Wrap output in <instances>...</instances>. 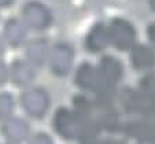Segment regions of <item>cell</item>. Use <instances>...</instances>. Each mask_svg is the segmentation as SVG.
<instances>
[{"instance_id": "1", "label": "cell", "mask_w": 155, "mask_h": 144, "mask_svg": "<svg viewBox=\"0 0 155 144\" xmlns=\"http://www.w3.org/2000/svg\"><path fill=\"white\" fill-rule=\"evenodd\" d=\"M108 30V41L120 52L130 51L137 43V30L135 29L133 24L125 18H113L107 25Z\"/></svg>"}, {"instance_id": "2", "label": "cell", "mask_w": 155, "mask_h": 144, "mask_svg": "<svg viewBox=\"0 0 155 144\" xmlns=\"http://www.w3.org/2000/svg\"><path fill=\"white\" fill-rule=\"evenodd\" d=\"M22 21L28 26V29L35 32L47 30L52 25V12L45 4L37 0H30L25 3L22 8Z\"/></svg>"}, {"instance_id": "3", "label": "cell", "mask_w": 155, "mask_h": 144, "mask_svg": "<svg viewBox=\"0 0 155 144\" xmlns=\"http://www.w3.org/2000/svg\"><path fill=\"white\" fill-rule=\"evenodd\" d=\"M21 103L25 113L35 119H43L48 113L51 99L48 92L41 87H30L22 93Z\"/></svg>"}, {"instance_id": "4", "label": "cell", "mask_w": 155, "mask_h": 144, "mask_svg": "<svg viewBox=\"0 0 155 144\" xmlns=\"http://www.w3.org/2000/svg\"><path fill=\"white\" fill-rule=\"evenodd\" d=\"M74 59V50L69 43L61 41L51 47V52L48 56V66L54 76L64 77L70 73L71 65Z\"/></svg>"}, {"instance_id": "5", "label": "cell", "mask_w": 155, "mask_h": 144, "mask_svg": "<svg viewBox=\"0 0 155 144\" xmlns=\"http://www.w3.org/2000/svg\"><path fill=\"white\" fill-rule=\"evenodd\" d=\"M54 130L64 140H76L80 133V122L71 109L59 107L52 118Z\"/></svg>"}, {"instance_id": "6", "label": "cell", "mask_w": 155, "mask_h": 144, "mask_svg": "<svg viewBox=\"0 0 155 144\" xmlns=\"http://www.w3.org/2000/svg\"><path fill=\"white\" fill-rule=\"evenodd\" d=\"M95 121L102 132L110 135L120 133L122 130V119L117 104H106V106H95Z\"/></svg>"}, {"instance_id": "7", "label": "cell", "mask_w": 155, "mask_h": 144, "mask_svg": "<svg viewBox=\"0 0 155 144\" xmlns=\"http://www.w3.org/2000/svg\"><path fill=\"white\" fill-rule=\"evenodd\" d=\"M99 71L102 85H108L117 88L124 78V65L118 58L113 55H104L100 58L96 66Z\"/></svg>"}, {"instance_id": "8", "label": "cell", "mask_w": 155, "mask_h": 144, "mask_svg": "<svg viewBox=\"0 0 155 144\" xmlns=\"http://www.w3.org/2000/svg\"><path fill=\"white\" fill-rule=\"evenodd\" d=\"M74 84L84 93L94 95L97 91V88L102 85V80H100L97 67L88 61L82 62L74 73Z\"/></svg>"}, {"instance_id": "9", "label": "cell", "mask_w": 155, "mask_h": 144, "mask_svg": "<svg viewBox=\"0 0 155 144\" xmlns=\"http://www.w3.org/2000/svg\"><path fill=\"white\" fill-rule=\"evenodd\" d=\"M108 44H110V41H108L107 25L103 22L94 24L89 28L84 38V48L87 50V52L100 54L107 48Z\"/></svg>"}, {"instance_id": "10", "label": "cell", "mask_w": 155, "mask_h": 144, "mask_svg": "<svg viewBox=\"0 0 155 144\" xmlns=\"http://www.w3.org/2000/svg\"><path fill=\"white\" fill-rule=\"evenodd\" d=\"M51 52L50 43L45 37H35L25 44V59L35 67H41L48 62Z\"/></svg>"}, {"instance_id": "11", "label": "cell", "mask_w": 155, "mask_h": 144, "mask_svg": "<svg viewBox=\"0 0 155 144\" xmlns=\"http://www.w3.org/2000/svg\"><path fill=\"white\" fill-rule=\"evenodd\" d=\"M132 67L141 73H148L155 67V50L147 44H136L130 50Z\"/></svg>"}, {"instance_id": "12", "label": "cell", "mask_w": 155, "mask_h": 144, "mask_svg": "<svg viewBox=\"0 0 155 144\" xmlns=\"http://www.w3.org/2000/svg\"><path fill=\"white\" fill-rule=\"evenodd\" d=\"M12 81L18 87H29L36 78V67L25 59L14 61L12 65Z\"/></svg>"}, {"instance_id": "13", "label": "cell", "mask_w": 155, "mask_h": 144, "mask_svg": "<svg viewBox=\"0 0 155 144\" xmlns=\"http://www.w3.org/2000/svg\"><path fill=\"white\" fill-rule=\"evenodd\" d=\"M28 26L25 25L24 21L11 19L7 25V33H8V41L11 43L12 47H19L22 44L28 43Z\"/></svg>"}, {"instance_id": "14", "label": "cell", "mask_w": 155, "mask_h": 144, "mask_svg": "<svg viewBox=\"0 0 155 144\" xmlns=\"http://www.w3.org/2000/svg\"><path fill=\"white\" fill-rule=\"evenodd\" d=\"M8 130H11L12 133H10V140L14 143H21V141H26L29 139V123L26 121L17 118L12 119L10 122Z\"/></svg>"}, {"instance_id": "15", "label": "cell", "mask_w": 155, "mask_h": 144, "mask_svg": "<svg viewBox=\"0 0 155 144\" xmlns=\"http://www.w3.org/2000/svg\"><path fill=\"white\" fill-rule=\"evenodd\" d=\"M29 144H54V141L47 133L40 132V133H36V135H33L32 137H30Z\"/></svg>"}, {"instance_id": "16", "label": "cell", "mask_w": 155, "mask_h": 144, "mask_svg": "<svg viewBox=\"0 0 155 144\" xmlns=\"http://www.w3.org/2000/svg\"><path fill=\"white\" fill-rule=\"evenodd\" d=\"M146 34H147V38H148L151 47L155 50V22H151L150 25H147Z\"/></svg>"}, {"instance_id": "17", "label": "cell", "mask_w": 155, "mask_h": 144, "mask_svg": "<svg viewBox=\"0 0 155 144\" xmlns=\"http://www.w3.org/2000/svg\"><path fill=\"white\" fill-rule=\"evenodd\" d=\"M102 144H126L124 140L121 139H115V137H107L104 140H102Z\"/></svg>"}, {"instance_id": "18", "label": "cell", "mask_w": 155, "mask_h": 144, "mask_svg": "<svg viewBox=\"0 0 155 144\" xmlns=\"http://www.w3.org/2000/svg\"><path fill=\"white\" fill-rule=\"evenodd\" d=\"M148 4H150V8L155 12V0H148Z\"/></svg>"}]
</instances>
